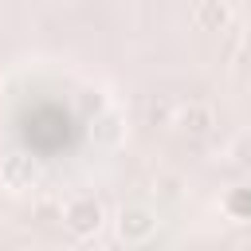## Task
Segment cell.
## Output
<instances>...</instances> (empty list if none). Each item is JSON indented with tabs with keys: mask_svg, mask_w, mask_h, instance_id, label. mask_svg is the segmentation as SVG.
<instances>
[{
	"mask_svg": "<svg viewBox=\"0 0 251 251\" xmlns=\"http://www.w3.org/2000/svg\"><path fill=\"white\" fill-rule=\"evenodd\" d=\"M196 24H200V27H208V31H216V27H224V24H227V8H224L220 0H208V4L196 12Z\"/></svg>",
	"mask_w": 251,
	"mask_h": 251,
	"instance_id": "cell-5",
	"label": "cell"
},
{
	"mask_svg": "<svg viewBox=\"0 0 251 251\" xmlns=\"http://www.w3.org/2000/svg\"><path fill=\"white\" fill-rule=\"evenodd\" d=\"M63 227L75 235V239H94L98 231H102V224H106V208H102V200H94V196H75L67 208H63Z\"/></svg>",
	"mask_w": 251,
	"mask_h": 251,
	"instance_id": "cell-1",
	"label": "cell"
},
{
	"mask_svg": "<svg viewBox=\"0 0 251 251\" xmlns=\"http://www.w3.org/2000/svg\"><path fill=\"white\" fill-rule=\"evenodd\" d=\"M114 231H118V239H122V243L137 247V243L153 239V231H157V216H153L145 204H129V208H122V212H118Z\"/></svg>",
	"mask_w": 251,
	"mask_h": 251,
	"instance_id": "cell-2",
	"label": "cell"
},
{
	"mask_svg": "<svg viewBox=\"0 0 251 251\" xmlns=\"http://www.w3.org/2000/svg\"><path fill=\"white\" fill-rule=\"evenodd\" d=\"M94 133H98L102 141H118V118H114V114H106V118L94 126Z\"/></svg>",
	"mask_w": 251,
	"mask_h": 251,
	"instance_id": "cell-7",
	"label": "cell"
},
{
	"mask_svg": "<svg viewBox=\"0 0 251 251\" xmlns=\"http://www.w3.org/2000/svg\"><path fill=\"white\" fill-rule=\"evenodd\" d=\"M173 126H180V129H184V133H192V137H204V133L216 126V110H212V106H204V102H188V106H180V110H176Z\"/></svg>",
	"mask_w": 251,
	"mask_h": 251,
	"instance_id": "cell-3",
	"label": "cell"
},
{
	"mask_svg": "<svg viewBox=\"0 0 251 251\" xmlns=\"http://www.w3.org/2000/svg\"><path fill=\"white\" fill-rule=\"evenodd\" d=\"M227 157H231L235 165H243V169H251V129H247V133H239V137L231 141V149H227Z\"/></svg>",
	"mask_w": 251,
	"mask_h": 251,
	"instance_id": "cell-6",
	"label": "cell"
},
{
	"mask_svg": "<svg viewBox=\"0 0 251 251\" xmlns=\"http://www.w3.org/2000/svg\"><path fill=\"white\" fill-rule=\"evenodd\" d=\"M0 180H4L8 188H16V192L31 188V184H35V165H31V157H24V153L8 157V161L0 165Z\"/></svg>",
	"mask_w": 251,
	"mask_h": 251,
	"instance_id": "cell-4",
	"label": "cell"
}]
</instances>
